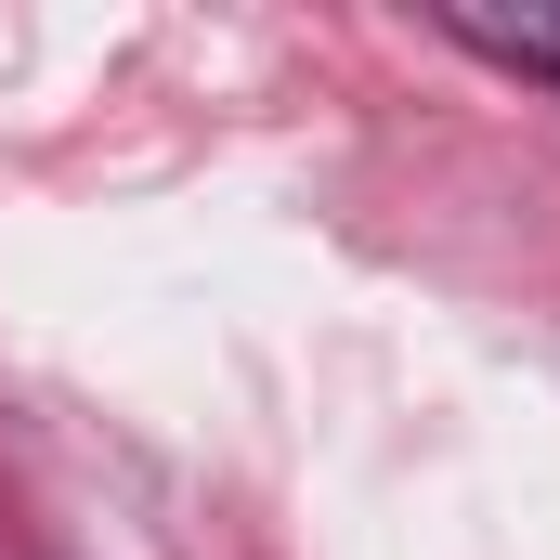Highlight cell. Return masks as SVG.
<instances>
[{"label": "cell", "mask_w": 560, "mask_h": 560, "mask_svg": "<svg viewBox=\"0 0 560 560\" xmlns=\"http://www.w3.org/2000/svg\"><path fill=\"white\" fill-rule=\"evenodd\" d=\"M430 26H443L456 52H482V66H509V79L560 92V13H482V0H430Z\"/></svg>", "instance_id": "cell-1"}]
</instances>
